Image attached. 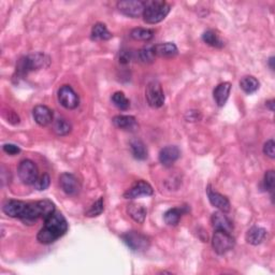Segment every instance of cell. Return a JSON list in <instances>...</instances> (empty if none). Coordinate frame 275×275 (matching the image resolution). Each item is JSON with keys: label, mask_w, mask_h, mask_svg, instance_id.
Here are the masks:
<instances>
[{"label": "cell", "mask_w": 275, "mask_h": 275, "mask_svg": "<svg viewBox=\"0 0 275 275\" xmlns=\"http://www.w3.org/2000/svg\"><path fill=\"white\" fill-rule=\"evenodd\" d=\"M259 81L253 76H247L242 78L240 81V87L246 94H254L255 91H257L259 88Z\"/></svg>", "instance_id": "d4e9b609"}, {"label": "cell", "mask_w": 275, "mask_h": 275, "mask_svg": "<svg viewBox=\"0 0 275 275\" xmlns=\"http://www.w3.org/2000/svg\"><path fill=\"white\" fill-rule=\"evenodd\" d=\"M4 152L7 153L8 155H10V156H15L17 154H20L21 153V149L18 148L17 145L15 144H11V143H7L4 145Z\"/></svg>", "instance_id": "d590c367"}, {"label": "cell", "mask_w": 275, "mask_h": 275, "mask_svg": "<svg viewBox=\"0 0 275 275\" xmlns=\"http://www.w3.org/2000/svg\"><path fill=\"white\" fill-rule=\"evenodd\" d=\"M35 122L39 126H48L53 122V111L47 106H37L32 111Z\"/></svg>", "instance_id": "9a60e30c"}, {"label": "cell", "mask_w": 275, "mask_h": 275, "mask_svg": "<svg viewBox=\"0 0 275 275\" xmlns=\"http://www.w3.org/2000/svg\"><path fill=\"white\" fill-rule=\"evenodd\" d=\"M50 65V58L43 53H35L22 57L16 63V73L18 76L28 75L29 72L39 70Z\"/></svg>", "instance_id": "3957f363"}, {"label": "cell", "mask_w": 275, "mask_h": 275, "mask_svg": "<svg viewBox=\"0 0 275 275\" xmlns=\"http://www.w3.org/2000/svg\"><path fill=\"white\" fill-rule=\"evenodd\" d=\"M265 235H267V231H265L264 228L254 226L247 231L246 241L252 245H259L265 239Z\"/></svg>", "instance_id": "44dd1931"}, {"label": "cell", "mask_w": 275, "mask_h": 275, "mask_svg": "<svg viewBox=\"0 0 275 275\" xmlns=\"http://www.w3.org/2000/svg\"><path fill=\"white\" fill-rule=\"evenodd\" d=\"M59 185L62 191L68 196H76L79 194L81 185L79 180L71 173H62L59 177Z\"/></svg>", "instance_id": "8fae6325"}, {"label": "cell", "mask_w": 275, "mask_h": 275, "mask_svg": "<svg viewBox=\"0 0 275 275\" xmlns=\"http://www.w3.org/2000/svg\"><path fill=\"white\" fill-rule=\"evenodd\" d=\"M114 126L118 129H122L125 131H135L139 125L135 120V117L131 115H116L112 120Z\"/></svg>", "instance_id": "e0dca14e"}, {"label": "cell", "mask_w": 275, "mask_h": 275, "mask_svg": "<svg viewBox=\"0 0 275 275\" xmlns=\"http://www.w3.org/2000/svg\"><path fill=\"white\" fill-rule=\"evenodd\" d=\"M235 241L230 232L224 230H215L212 237V245L214 252L218 255H224L234 247Z\"/></svg>", "instance_id": "5b68a950"}, {"label": "cell", "mask_w": 275, "mask_h": 275, "mask_svg": "<svg viewBox=\"0 0 275 275\" xmlns=\"http://www.w3.org/2000/svg\"><path fill=\"white\" fill-rule=\"evenodd\" d=\"M171 6L166 2L160 0H153V2H146L145 10L143 13L144 22L148 24H158L170 13Z\"/></svg>", "instance_id": "277c9868"}, {"label": "cell", "mask_w": 275, "mask_h": 275, "mask_svg": "<svg viewBox=\"0 0 275 275\" xmlns=\"http://www.w3.org/2000/svg\"><path fill=\"white\" fill-rule=\"evenodd\" d=\"M51 184V178L48 173H43L42 176H40L38 178V180L36 181V183L33 184L35 188L37 190H45L48 189L49 186Z\"/></svg>", "instance_id": "1f68e13d"}, {"label": "cell", "mask_w": 275, "mask_h": 275, "mask_svg": "<svg viewBox=\"0 0 275 275\" xmlns=\"http://www.w3.org/2000/svg\"><path fill=\"white\" fill-rule=\"evenodd\" d=\"M153 194H154L153 187L148 182L138 181L130 189H128L125 192L124 197L126 199H136L141 197H150Z\"/></svg>", "instance_id": "7c38bea8"}, {"label": "cell", "mask_w": 275, "mask_h": 275, "mask_svg": "<svg viewBox=\"0 0 275 275\" xmlns=\"http://www.w3.org/2000/svg\"><path fill=\"white\" fill-rule=\"evenodd\" d=\"M263 153L268 156L270 158H274L275 156V143L274 140L271 139L269 141H267L263 145Z\"/></svg>", "instance_id": "e575fe53"}, {"label": "cell", "mask_w": 275, "mask_h": 275, "mask_svg": "<svg viewBox=\"0 0 275 275\" xmlns=\"http://www.w3.org/2000/svg\"><path fill=\"white\" fill-rule=\"evenodd\" d=\"M90 36H91V39L96 41L110 40L113 37V35L107 28V26L102 23H97L93 26Z\"/></svg>", "instance_id": "7402d4cb"}, {"label": "cell", "mask_w": 275, "mask_h": 275, "mask_svg": "<svg viewBox=\"0 0 275 275\" xmlns=\"http://www.w3.org/2000/svg\"><path fill=\"white\" fill-rule=\"evenodd\" d=\"M202 40L209 44L210 47H213L216 49H222L224 48V41L219 38V36L214 30H207L202 35Z\"/></svg>", "instance_id": "484cf974"}, {"label": "cell", "mask_w": 275, "mask_h": 275, "mask_svg": "<svg viewBox=\"0 0 275 275\" xmlns=\"http://www.w3.org/2000/svg\"><path fill=\"white\" fill-rule=\"evenodd\" d=\"M122 240L132 252H144L150 246L148 236L136 231H128L124 233L122 235Z\"/></svg>", "instance_id": "52a82bcc"}, {"label": "cell", "mask_w": 275, "mask_h": 275, "mask_svg": "<svg viewBox=\"0 0 275 275\" xmlns=\"http://www.w3.org/2000/svg\"><path fill=\"white\" fill-rule=\"evenodd\" d=\"M55 212V205L50 200H41L37 201L35 203H28L26 209V212L22 218L25 224L31 225L42 218L43 221L47 219Z\"/></svg>", "instance_id": "7a4b0ae2"}, {"label": "cell", "mask_w": 275, "mask_h": 275, "mask_svg": "<svg viewBox=\"0 0 275 275\" xmlns=\"http://www.w3.org/2000/svg\"><path fill=\"white\" fill-rule=\"evenodd\" d=\"M130 150L133 157L138 160H144L148 158V149L146 145L139 139L130 141Z\"/></svg>", "instance_id": "cb8c5ba5"}, {"label": "cell", "mask_w": 275, "mask_h": 275, "mask_svg": "<svg viewBox=\"0 0 275 275\" xmlns=\"http://www.w3.org/2000/svg\"><path fill=\"white\" fill-rule=\"evenodd\" d=\"M230 90L231 84L229 83V82H224V83H221L218 86H216L213 91V97L218 107H224L226 105L229 95H230Z\"/></svg>", "instance_id": "ffe728a7"}, {"label": "cell", "mask_w": 275, "mask_h": 275, "mask_svg": "<svg viewBox=\"0 0 275 275\" xmlns=\"http://www.w3.org/2000/svg\"><path fill=\"white\" fill-rule=\"evenodd\" d=\"M183 214H184V211H183V209H179V208L170 209L167 211L166 213H164L163 219H164V222H166V224H168L170 226H177Z\"/></svg>", "instance_id": "4316f807"}, {"label": "cell", "mask_w": 275, "mask_h": 275, "mask_svg": "<svg viewBox=\"0 0 275 275\" xmlns=\"http://www.w3.org/2000/svg\"><path fill=\"white\" fill-rule=\"evenodd\" d=\"M17 174L24 184L33 185L39 178V170L32 160L24 159L18 164Z\"/></svg>", "instance_id": "8992f818"}, {"label": "cell", "mask_w": 275, "mask_h": 275, "mask_svg": "<svg viewBox=\"0 0 275 275\" xmlns=\"http://www.w3.org/2000/svg\"><path fill=\"white\" fill-rule=\"evenodd\" d=\"M130 37L133 40L136 41H144L148 42L153 39L154 37V30L148 29V28H134L130 31Z\"/></svg>", "instance_id": "83f0119b"}, {"label": "cell", "mask_w": 275, "mask_h": 275, "mask_svg": "<svg viewBox=\"0 0 275 275\" xmlns=\"http://www.w3.org/2000/svg\"><path fill=\"white\" fill-rule=\"evenodd\" d=\"M275 185V174L273 170L267 171L264 174V179H263V187L265 190L268 191H273Z\"/></svg>", "instance_id": "836d02e7"}, {"label": "cell", "mask_w": 275, "mask_h": 275, "mask_svg": "<svg viewBox=\"0 0 275 275\" xmlns=\"http://www.w3.org/2000/svg\"><path fill=\"white\" fill-rule=\"evenodd\" d=\"M127 212L134 222L139 224L144 223L146 217V209L143 205L138 203H131L128 205Z\"/></svg>", "instance_id": "603a6c76"}, {"label": "cell", "mask_w": 275, "mask_h": 275, "mask_svg": "<svg viewBox=\"0 0 275 275\" xmlns=\"http://www.w3.org/2000/svg\"><path fill=\"white\" fill-rule=\"evenodd\" d=\"M211 222H212V226L214 227L215 230H224L227 232H231L233 226L230 219L227 217V215L219 211V212H215L211 218Z\"/></svg>", "instance_id": "ac0fdd59"}, {"label": "cell", "mask_w": 275, "mask_h": 275, "mask_svg": "<svg viewBox=\"0 0 275 275\" xmlns=\"http://www.w3.org/2000/svg\"><path fill=\"white\" fill-rule=\"evenodd\" d=\"M207 192H208L210 202L213 207L217 208L219 211H222V212L224 213H227L230 211V202H229L227 197L223 196L222 194H219V192L212 190L210 186L208 187Z\"/></svg>", "instance_id": "2e32d148"}, {"label": "cell", "mask_w": 275, "mask_h": 275, "mask_svg": "<svg viewBox=\"0 0 275 275\" xmlns=\"http://www.w3.org/2000/svg\"><path fill=\"white\" fill-rule=\"evenodd\" d=\"M265 106H267L272 112L274 111V100H269V101L265 102Z\"/></svg>", "instance_id": "74e56055"}, {"label": "cell", "mask_w": 275, "mask_h": 275, "mask_svg": "<svg viewBox=\"0 0 275 275\" xmlns=\"http://www.w3.org/2000/svg\"><path fill=\"white\" fill-rule=\"evenodd\" d=\"M139 58L143 62H152L155 58V55L153 52V47H145L138 52Z\"/></svg>", "instance_id": "d6a6232c"}, {"label": "cell", "mask_w": 275, "mask_h": 275, "mask_svg": "<svg viewBox=\"0 0 275 275\" xmlns=\"http://www.w3.org/2000/svg\"><path fill=\"white\" fill-rule=\"evenodd\" d=\"M58 101L67 110H73L79 107L80 98L70 85H63L58 90Z\"/></svg>", "instance_id": "30bf717a"}, {"label": "cell", "mask_w": 275, "mask_h": 275, "mask_svg": "<svg viewBox=\"0 0 275 275\" xmlns=\"http://www.w3.org/2000/svg\"><path fill=\"white\" fill-rule=\"evenodd\" d=\"M53 130L57 135H67L71 131V125L65 118H58L53 124Z\"/></svg>", "instance_id": "f546056e"}, {"label": "cell", "mask_w": 275, "mask_h": 275, "mask_svg": "<svg viewBox=\"0 0 275 275\" xmlns=\"http://www.w3.org/2000/svg\"><path fill=\"white\" fill-rule=\"evenodd\" d=\"M274 57L272 56V57H270V59H269V66H270V68H271V70H274Z\"/></svg>", "instance_id": "f35d334b"}, {"label": "cell", "mask_w": 275, "mask_h": 275, "mask_svg": "<svg viewBox=\"0 0 275 275\" xmlns=\"http://www.w3.org/2000/svg\"><path fill=\"white\" fill-rule=\"evenodd\" d=\"M28 203L23 202V201H18V200H8L7 202H5L3 210L6 215L13 217V218H20L22 219L26 209Z\"/></svg>", "instance_id": "4fadbf2b"}, {"label": "cell", "mask_w": 275, "mask_h": 275, "mask_svg": "<svg viewBox=\"0 0 275 275\" xmlns=\"http://www.w3.org/2000/svg\"><path fill=\"white\" fill-rule=\"evenodd\" d=\"M181 156V151L176 145H169L159 152V161L163 167H171Z\"/></svg>", "instance_id": "5bb4252c"}, {"label": "cell", "mask_w": 275, "mask_h": 275, "mask_svg": "<svg viewBox=\"0 0 275 275\" xmlns=\"http://www.w3.org/2000/svg\"><path fill=\"white\" fill-rule=\"evenodd\" d=\"M68 231V223L62 214L54 212L47 219L44 226L37 235V240L41 244H51L57 241L59 237Z\"/></svg>", "instance_id": "6da1fadb"}, {"label": "cell", "mask_w": 275, "mask_h": 275, "mask_svg": "<svg viewBox=\"0 0 275 275\" xmlns=\"http://www.w3.org/2000/svg\"><path fill=\"white\" fill-rule=\"evenodd\" d=\"M104 210H105L104 198H100L86 211L85 215L87 217H96V216H99L100 214H101L104 212Z\"/></svg>", "instance_id": "4dcf8cb0"}, {"label": "cell", "mask_w": 275, "mask_h": 275, "mask_svg": "<svg viewBox=\"0 0 275 275\" xmlns=\"http://www.w3.org/2000/svg\"><path fill=\"white\" fill-rule=\"evenodd\" d=\"M145 97L150 107L154 109L161 108L164 104V94L159 82L152 81L146 86Z\"/></svg>", "instance_id": "ba28073f"}, {"label": "cell", "mask_w": 275, "mask_h": 275, "mask_svg": "<svg viewBox=\"0 0 275 275\" xmlns=\"http://www.w3.org/2000/svg\"><path fill=\"white\" fill-rule=\"evenodd\" d=\"M112 102L117 109L122 110V111H126V110L130 108L129 99L126 97L123 91H116V93L112 95Z\"/></svg>", "instance_id": "f1b7e54d"}, {"label": "cell", "mask_w": 275, "mask_h": 275, "mask_svg": "<svg viewBox=\"0 0 275 275\" xmlns=\"http://www.w3.org/2000/svg\"><path fill=\"white\" fill-rule=\"evenodd\" d=\"M145 5V2H140V0H125V2L117 3V9L124 15L135 18L141 15L143 16Z\"/></svg>", "instance_id": "9c48e42d"}, {"label": "cell", "mask_w": 275, "mask_h": 275, "mask_svg": "<svg viewBox=\"0 0 275 275\" xmlns=\"http://www.w3.org/2000/svg\"><path fill=\"white\" fill-rule=\"evenodd\" d=\"M153 52L155 56L158 57H174L177 56L179 50L178 47L174 43L171 42H166V43H159L156 44L153 47Z\"/></svg>", "instance_id": "d6986e66"}, {"label": "cell", "mask_w": 275, "mask_h": 275, "mask_svg": "<svg viewBox=\"0 0 275 275\" xmlns=\"http://www.w3.org/2000/svg\"><path fill=\"white\" fill-rule=\"evenodd\" d=\"M131 60V53L129 51H122L120 54V62L123 65H127Z\"/></svg>", "instance_id": "8d00e7d4"}]
</instances>
